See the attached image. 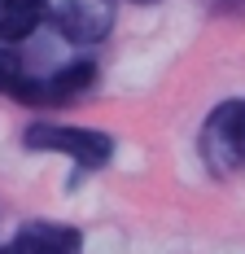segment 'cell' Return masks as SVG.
Segmentation results:
<instances>
[{
  "label": "cell",
  "instance_id": "cell-1",
  "mask_svg": "<svg viewBox=\"0 0 245 254\" xmlns=\"http://www.w3.org/2000/svg\"><path fill=\"white\" fill-rule=\"evenodd\" d=\"M22 145L31 153H57L66 158L74 171H105L114 162L119 140L101 127H83V123H61V119H35L22 131Z\"/></svg>",
  "mask_w": 245,
  "mask_h": 254
},
{
  "label": "cell",
  "instance_id": "cell-2",
  "mask_svg": "<svg viewBox=\"0 0 245 254\" xmlns=\"http://www.w3.org/2000/svg\"><path fill=\"white\" fill-rule=\"evenodd\" d=\"M197 153H201L206 171L219 180L245 171V97H228L201 119Z\"/></svg>",
  "mask_w": 245,
  "mask_h": 254
},
{
  "label": "cell",
  "instance_id": "cell-3",
  "mask_svg": "<svg viewBox=\"0 0 245 254\" xmlns=\"http://www.w3.org/2000/svg\"><path fill=\"white\" fill-rule=\"evenodd\" d=\"M49 26L74 49H97L114 26V9L105 0H57L49 4Z\"/></svg>",
  "mask_w": 245,
  "mask_h": 254
},
{
  "label": "cell",
  "instance_id": "cell-4",
  "mask_svg": "<svg viewBox=\"0 0 245 254\" xmlns=\"http://www.w3.org/2000/svg\"><path fill=\"white\" fill-rule=\"evenodd\" d=\"M0 97L26 105V110H53L49 70H35L18 44H0Z\"/></svg>",
  "mask_w": 245,
  "mask_h": 254
},
{
  "label": "cell",
  "instance_id": "cell-5",
  "mask_svg": "<svg viewBox=\"0 0 245 254\" xmlns=\"http://www.w3.org/2000/svg\"><path fill=\"white\" fill-rule=\"evenodd\" d=\"M0 254H83V232L57 219H26L9 241H0Z\"/></svg>",
  "mask_w": 245,
  "mask_h": 254
},
{
  "label": "cell",
  "instance_id": "cell-6",
  "mask_svg": "<svg viewBox=\"0 0 245 254\" xmlns=\"http://www.w3.org/2000/svg\"><path fill=\"white\" fill-rule=\"evenodd\" d=\"M40 22H49L44 0H0V44H22L40 31Z\"/></svg>",
  "mask_w": 245,
  "mask_h": 254
},
{
  "label": "cell",
  "instance_id": "cell-7",
  "mask_svg": "<svg viewBox=\"0 0 245 254\" xmlns=\"http://www.w3.org/2000/svg\"><path fill=\"white\" fill-rule=\"evenodd\" d=\"M127 4H158V0H127Z\"/></svg>",
  "mask_w": 245,
  "mask_h": 254
},
{
  "label": "cell",
  "instance_id": "cell-8",
  "mask_svg": "<svg viewBox=\"0 0 245 254\" xmlns=\"http://www.w3.org/2000/svg\"><path fill=\"white\" fill-rule=\"evenodd\" d=\"M237 4H245V0H237Z\"/></svg>",
  "mask_w": 245,
  "mask_h": 254
}]
</instances>
